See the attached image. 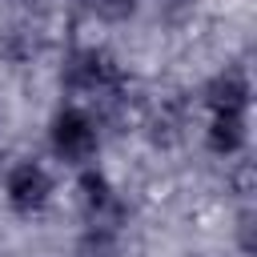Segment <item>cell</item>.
<instances>
[{"instance_id":"obj_9","label":"cell","mask_w":257,"mask_h":257,"mask_svg":"<svg viewBox=\"0 0 257 257\" xmlns=\"http://www.w3.org/2000/svg\"><path fill=\"white\" fill-rule=\"evenodd\" d=\"M237 245H241V253H253L257 245H253V209H241L237 213Z\"/></svg>"},{"instance_id":"obj_8","label":"cell","mask_w":257,"mask_h":257,"mask_svg":"<svg viewBox=\"0 0 257 257\" xmlns=\"http://www.w3.org/2000/svg\"><path fill=\"white\" fill-rule=\"evenodd\" d=\"M84 8L104 24H120L137 12V0H84Z\"/></svg>"},{"instance_id":"obj_7","label":"cell","mask_w":257,"mask_h":257,"mask_svg":"<svg viewBox=\"0 0 257 257\" xmlns=\"http://www.w3.org/2000/svg\"><path fill=\"white\" fill-rule=\"evenodd\" d=\"M120 253V229L108 225H84L76 241V257H116Z\"/></svg>"},{"instance_id":"obj_4","label":"cell","mask_w":257,"mask_h":257,"mask_svg":"<svg viewBox=\"0 0 257 257\" xmlns=\"http://www.w3.org/2000/svg\"><path fill=\"white\" fill-rule=\"evenodd\" d=\"M76 205L84 213L88 225H108V229H120L128 209L120 201V193L112 189V181L96 169V165H84L76 169Z\"/></svg>"},{"instance_id":"obj_6","label":"cell","mask_w":257,"mask_h":257,"mask_svg":"<svg viewBox=\"0 0 257 257\" xmlns=\"http://www.w3.org/2000/svg\"><path fill=\"white\" fill-rule=\"evenodd\" d=\"M249 145V112H209L205 124V149L213 157H237Z\"/></svg>"},{"instance_id":"obj_5","label":"cell","mask_w":257,"mask_h":257,"mask_svg":"<svg viewBox=\"0 0 257 257\" xmlns=\"http://www.w3.org/2000/svg\"><path fill=\"white\" fill-rule=\"evenodd\" d=\"M205 108L209 112H249L253 104V84L245 68H221L209 84H205Z\"/></svg>"},{"instance_id":"obj_2","label":"cell","mask_w":257,"mask_h":257,"mask_svg":"<svg viewBox=\"0 0 257 257\" xmlns=\"http://www.w3.org/2000/svg\"><path fill=\"white\" fill-rule=\"evenodd\" d=\"M48 149L68 169L96 165V153H100V120L84 104H64L48 120Z\"/></svg>"},{"instance_id":"obj_1","label":"cell","mask_w":257,"mask_h":257,"mask_svg":"<svg viewBox=\"0 0 257 257\" xmlns=\"http://www.w3.org/2000/svg\"><path fill=\"white\" fill-rule=\"evenodd\" d=\"M60 84L76 104H112L124 92V72L104 48H72L60 68Z\"/></svg>"},{"instance_id":"obj_3","label":"cell","mask_w":257,"mask_h":257,"mask_svg":"<svg viewBox=\"0 0 257 257\" xmlns=\"http://www.w3.org/2000/svg\"><path fill=\"white\" fill-rule=\"evenodd\" d=\"M52 193H56V181H52L48 165L36 161V157H24V161H16V165L4 173V201H8V209L20 213V217L44 213L48 201H52Z\"/></svg>"}]
</instances>
